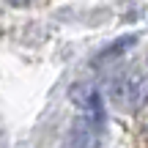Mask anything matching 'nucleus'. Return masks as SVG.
Instances as JSON below:
<instances>
[{
	"mask_svg": "<svg viewBox=\"0 0 148 148\" xmlns=\"http://www.w3.org/2000/svg\"><path fill=\"white\" fill-rule=\"evenodd\" d=\"M134 44H137V36H132V33H129V36H121V38H115L112 44H107L101 52H96L93 63H96V66H107L110 60H118L121 55H126Z\"/></svg>",
	"mask_w": 148,
	"mask_h": 148,
	"instance_id": "obj_4",
	"label": "nucleus"
},
{
	"mask_svg": "<svg viewBox=\"0 0 148 148\" xmlns=\"http://www.w3.org/2000/svg\"><path fill=\"white\" fill-rule=\"evenodd\" d=\"M99 123H101V121H96V118H90V115L77 118L74 126H71V132H69V134H71L69 143H71V145H96V143H99V137H96Z\"/></svg>",
	"mask_w": 148,
	"mask_h": 148,
	"instance_id": "obj_3",
	"label": "nucleus"
},
{
	"mask_svg": "<svg viewBox=\"0 0 148 148\" xmlns=\"http://www.w3.org/2000/svg\"><path fill=\"white\" fill-rule=\"evenodd\" d=\"M11 5H25V3H30V0H8Z\"/></svg>",
	"mask_w": 148,
	"mask_h": 148,
	"instance_id": "obj_5",
	"label": "nucleus"
},
{
	"mask_svg": "<svg viewBox=\"0 0 148 148\" xmlns=\"http://www.w3.org/2000/svg\"><path fill=\"white\" fill-rule=\"evenodd\" d=\"M110 99L121 110H140L148 104V74L145 71H129L110 82Z\"/></svg>",
	"mask_w": 148,
	"mask_h": 148,
	"instance_id": "obj_1",
	"label": "nucleus"
},
{
	"mask_svg": "<svg viewBox=\"0 0 148 148\" xmlns=\"http://www.w3.org/2000/svg\"><path fill=\"white\" fill-rule=\"evenodd\" d=\"M69 96H71V101L85 112V115L96 118V121H101V118H104L101 93H99V88H96V85H90V82H77V85H71Z\"/></svg>",
	"mask_w": 148,
	"mask_h": 148,
	"instance_id": "obj_2",
	"label": "nucleus"
}]
</instances>
